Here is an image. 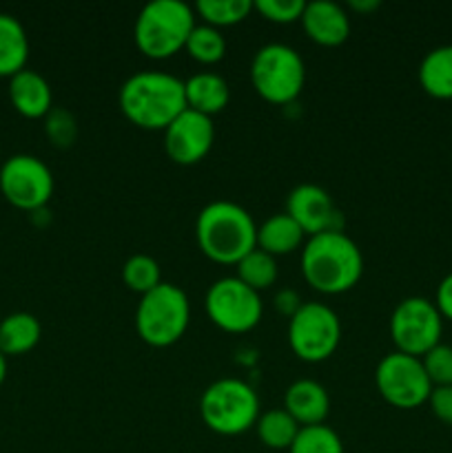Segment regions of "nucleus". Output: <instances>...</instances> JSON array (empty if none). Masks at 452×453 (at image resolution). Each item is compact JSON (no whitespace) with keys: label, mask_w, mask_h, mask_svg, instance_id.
Here are the masks:
<instances>
[{"label":"nucleus","mask_w":452,"mask_h":453,"mask_svg":"<svg viewBox=\"0 0 452 453\" xmlns=\"http://www.w3.org/2000/svg\"><path fill=\"white\" fill-rule=\"evenodd\" d=\"M301 274L322 295L348 292L363 274L362 250L344 230L313 234L301 248Z\"/></svg>","instance_id":"obj_1"},{"label":"nucleus","mask_w":452,"mask_h":453,"mask_svg":"<svg viewBox=\"0 0 452 453\" xmlns=\"http://www.w3.org/2000/svg\"><path fill=\"white\" fill-rule=\"evenodd\" d=\"M120 111L146 131H164L186 109L184 80L167 71H137L120 87Z\"/></svg>","instance_id":"obj_2"},{"label":"nucleus","mask_w":452,"mask_h":453,"mask_svg":"<svg viewBox=\"0 0 452 453\" xmlns=\"http://www.w3.org/2000/svg\"><path fill=\"white\" fill-rule=\"evenodd\" d=\"M195 239L199 250L211 261L238 265L257 248V224L244 206L217 199L199 211Z\"/></svg>","instance_id":"obj_3"},{"label":"nucleus","mask_w":452,"mask_h":453,"mask_svg":"<svg viewBox=\"0 0 452 453\" xmlns=\"http://www.w3.org/2000/svg\"><path fill=\"white\" fill-rule=\"evenodd\" d=\"M195 27V9L182 0H153L137 13L136 44L144 56L164 60L186 47Z\"/></svg>","instance_id":"obj_4"},{"label":"nucleus","mask_w":452,"mask_h":453,"mask_svg":"<svg viewBox=\"0 0 452 453\" xmlns=\"http://www.w3.org/2000/svg\"><path fill=\"white\" fill-rule=\"evenodd\" d=\"M191 321L189 296L173 283H160L142 295L136 310V330L151 348H168L184 336Z\"/></svg>","instance_id":"obj_5"},{"label":"nucleus","mask_w":452,"mask_h":453,"mask_svg":"<svg viewBox=\"0 0 452 453\" xmlns=\"http://www.w3.org/2000/svg\"><path fill=\"white\" fill-rule=\"evenodd\" d=\"M199 416L211 432L220 436H239L255 427L260 418V398L244 380L220 379L204 389Z\"/></svg>","instance_id":"obj_6"},{"label":"nucleus","mask_w":452,"mask_h":453,"mask_svg":"<svg viewBox=\"0 0 452 453\" xmlns=\"http://www.w3.org/2000/svg\"><path fill=\"white\" fill-rule=\"evenodd\" d=\"M251 82L257 96L270 104H288L301 93L306 66L300 53L284 42L260 47L251 62Z\"/></svg>","instance_id":"obj_7"},{"label":"nucleus","mask_w":452,"mask_h":453,"mask_svg":"<svg viewBox=\"0 0 452 453\" xmlns=\"http://www.w3.org/2000/svg\"><path fill=\"white\" fill-rule=\"evenodd\" d=\"M339 317L326 303H301L288 321V345L297 358L306 363H322L331 358L339 348Z\"/></svg>","instance_id":"obj_8"},{"label":"nucleus","mask_w":452,"mask_h":453,"mask_svg":"<svg viewBox=\"0 0 452 453\" xmlns=\"http://www.w3.org/2000/svg\"><path fill=\"white\" fill-rule=\"evenodd\" d=\"M443 317L434 301L425 296H408L399 301L390 317V336L397 352L421 358L441 343Z\"/></svg>","instance_id":"obj_9"},{"label":"nucleus","mask_w":452,"mask_h":453,"mask_svg":"<svg viewBox=\"0 0 452 453\" xmlns=\"http://www.w3.org/2000/svg\"><path fill=\"white\" fill-rule=\"evenodd\" d=\"M204 308L208 319L220 330L244 334L260 323L264 305L260 292L248 288L238 277L217 279L204 296Z\"/></svg>","instance_id":"obj_10"},{"label":"nucleus","mask_w":452,"mask_h":453,"mask_svg":"<svg viewBox=\"0 0 452 453\" xmlns=\"http://www.w3.org/2000/svg\"><path fill=\"white\" fill-rule=\"evenodd\" d=\"M375 383L381 398L399 410H415L428 403L433 383L421 358L403 352H390L375 370Z\"/></svg>","instance_id":"obj_11"},{"label":"nucleus","mask_w":452,"mask_h":453,"mask_svg":"<svg viewBox=\"0 0 452 453\" xmlns=\"http://www.w3.org/2000/svg\"><path fill=\"white\" fill-rule=\"evenodd\" d=\"M4 199L22 211H40L53 195V173L40 157L16 153L0 166Z\"/></svg>","instance_id":"obj_12"},{"label":"nucleus","mask_w":452,"mask_h":453,"mask_svg":"<svg viewBox=\"0 0 452 453\" xmlns=\"http://www.w3.org/2000/svg\"><path fill=\"white\" fill-rule=\"evenodd\" d=\"M213 142H215L213 119L189 106L164 128V150L168 159L182 166H191L207 157Z\"/></svg>","instance_id":"obj_13"},{"label":"nucleus","mask_w":452,"mask_h":453,"mask_svg":"<svg viewBox=\"0 0 452 453\" xmlns=\"http://www.w3.org/2000/svg\"><path fill=\"white\" fill-rule=\"evenodd\" d=\"M286 215L297 221L304 234L341 230V215L331 195L317 184H300L288 193Z\"/></svg>","instance_id":"obj_14"},{"label":"nucleus","mask_w":452,"mask_h":453,"mask_svg":"<svg viewBox=\"0 0 452 453\" xmlns=\"http://www.w3.org/2000/svg\"><path fill=\"white\" fill-rule=\"evenodd\" d=\"M301 27L313 42L322 47L344 44L350 35V18L341 4L332 0H315L304 4Z\"/></svg>","instance_id":"obj_15"},{"label":"nucleus","mask_w":452,"mask_h":453,"mask_svg":"<svg viewBox=\"0 0 452 453\" xmlns=\"http://www.w3.org/2000/svg\"><path fill=\"white\" fill-rule=\"evenodd\" d=\"M284 410L300 423V427L323 425L331 411V396L317 380L300 379L288 385L284 394Z\"/></svg>","instance_id":"obj_16"},{"label":"nucleus","mask_w":452,"mask_h":453,"mask_svg":"<svg viewBox=\"0 0 452 453\" xmlns=\"http://www.w3.org/2000/svg\"><path fill=\"white\" fill-rule=\"evenodd\" d=\"M9 100L25 118H44L53 109V93L47 78L34 69H22L9 78Z\"/></svg>","instance_id":"obj_17"},{"label":"nucleus","mask_w":452,"mask_h":453,"mask_svg":"<svg viewBox=\"0 0 452 453\" xmlns=\"http://www.w3.org/2000/svg\"><path fill=\"white\" fill-rule=\"evenodd\" d=\"M184 96L189 109L213 118L229 104L230 88L222 75L202 71V73H195L189 80H184Z\"/></svg>","instance_id":"obj_18"},{"label":"nucleus","mask_w":452,"mask_h":453,"mask_svg":"<svg viewBox=\"0 0 452 453\" xmlns=\"http://www.w3.org/2000/svg\"><path fill=\"white\" fill-rule=\"evenodd\" d=\"M29 58V38L13 13L0 12V75H16L27 66Z\"/></svg>","instance_id":"obj_19"},{"label":"nucleus","mask_w":452,"mask_h":453,"mask_svg":"<svg viewBox=\"0 0 452 453\" xmlns=\"http://www.w3.org/2000/svg\"><path fill=\"white\" fill-rule=\"evenodd\" d=\"M304 242V230L297 226L286 212L270 215L261 226H257V248L269 255H291Z\"/></svg>","instance_id":"obj_20"},{"label":"nucleus","mask_w":452,"mask_h":453,"mask_svg":"<svg viewBox=\"0 0 452 453\" xmlns=\"http://www.w3.org/2000/svg\"><path fill=\"white\" fill-rule=\"evenodd\" d=\"M419 82L428 96L452 100V44L430 49L419 65Z\"/></svg>","instance_id":"obj_21"},{"label":"nucleus","mask_w":452,"mask_h":453,"mask_svg":"<svg viewBox=\"0 0 452 453\" xmlns=\"http://www.w3.org/2000/svg\"><path fill=\"white\" fill-rule=\"evenodd\" d=\"M43 327L29 312H12L0 321V352L4 357H18L38 345Z\"/></svg>","instance_id":"obj_22"},{"label":"nucleus","mask_w":452,"mask_h":453,"mask_svg":"<svg viewBox=\"0 0 452 453\" xmlns=\"http://www.w3.org/2000/svg\"><path fill=\"white\" fill-rule=\"evenodd\" d=\"M257 436L270 449H291L300 434V423L286 410H269L255 423Z\"/></svg>","instance_id":"obj_23"},{"label":"nucleus","mask_w":452,"mask_h":453,"mask_svg":"<svg viewBox=\"0 0 452 453\" xmlns=\"http://www.w3.org/2000/svg\"><path fill=\"white\" fill-rule=\"evenodd\" d=\"M235 268H238V274H235V277H238L242 283H246L248 288H253L255 292L266 290V288L273 286V283L277 281V274H279L275 257L269 255V252L260 250V248L248 252V255L244 257Z\"/></svg>","instance_id":"obj_24"},{"label":"nucleus","mask_w":452,"mask_h":453,"mask_svg":"<svg viewBox=\"0 0 452 453\" xmlns=\"http://www.w3.org/2000/svg\"><path fill=\"white\" fill-rule=\"evenodd\" d=\"M184 49L193 60L202 62V65H215L226 56V40L217 27L204 22V25L193 27Z\"/></svg>","instance_id":"obj_25"},{"label":"nucleus","mask_w":452,"mask_h":453,"mask_svg":"<svg viewBox=\"0 0 452 453\" xmlns=\"http://www.w3.org/2000/svg\"><path fill=\"white\" fill-rule=\"evenodd\" d=\"M195 12L211 27H230L253 12V0H199Z\"/></svg>","instance_id":"obj_26"},{"label":"nucleus","mask_w":452,"mask_h":453,"mask_svg":"<svg viewBox=\"0 0 452 453\" xmlns=\"http://www.w3.org/2000/svg\"><path fill=\"white\" fill-rule=\"evenodd\" d=\"M122 279L129 290L146 295L162 283V270L151 255H133L124 261Z\"/></svg>","instance_id":"obj_27"},{"label":"nucleus","mask_w":452,"mask_h":453,"mask_svg":"<svg viewBox=\"0 0 452 453\" xmlns=\"http://www.w3.org/2000/svg\"><path fill=\"white\" fill-rule=\"evenodd\" d=\"M288 453H344V445L328 425H310L300 429Z\"/></svg>","instance_id":"obj_28"},{"label":"nucleus","mask_w":452,"mask_h":453,"mask_svg":"<svg viewBox=\"0 0 452 453\" xmlns=\"http://www.w3.org/2000/svg\"><path fill=\"white\" fill-rule=\"evenodd\" d=\"M424 370L433 388L452 385V345L439 343L421 357Z\"/></svg>","instance_id":"obj_29"},{"label":"nucleus","mask_w":452,"mask_h":453,"mask_svg":"<svg viewBox=\"0 0 452 453\" xmlns=\"http://www.w3.org/2000/svg\"><path fill=\"white\" fill-rule=\"evenodd\" d=\"M44 133H47L53 144L66 149V146L74 144L75 135H78V127H75V119L69 111L51 109L44 115Z\"/></svg>","instance_id":"obj_30"},{"label":"nucleus","mask_w":452,"mask_h":453,"mask_svg":"<svg viewBox=\"0 0 452 453\" xmlns=\"http://www.w3.org/2000/svg\"><path fill=\"white\" fill-rule=\"evenodd\" d=\"M304 0H253V9L260 12L270 22H288L301 20L304 13Z\"/></svg>","instance_id":"obj_31"},{"label":"nucleus","mask_w":452,"mask_h":453,"mask_svg":"<svg viewBox=\"0 0 452 453\" xmlns=\"http://www.w3.org/2000/svg\"><path fill=\"white\" fill-rule=\"evenodd\" d=\"M430 410L437 416L441 423L452 427V385H443V388H433L430 392Z\"/></svg>","instance_id":"obj_32"},{"label":"nucleus","mask_w":452,"mask_h":453,"mask_svg":"<svg viewBox=\"0 0 452 453\" xmlns=\"http://www.w3.org/2000/svg\"><path fill=\"white\" fill-rule=\"evenodd\" d=\"M434 305H437V310L441 312L443 319H450L452 321V273H448L446 277L439 281Z\"/></svg>","instance_id":"obj_33"},{"label":"nucleus","mask_w":452,"mask_h":453,"mask_svg":"<svg viewBox=\"0 0 452 453\" xmlns=\"http://www.w3.org/2000/svg\"><path fill=\"white\" fill-rule=\"evenodd\" d=\"M277 308H282L284 312L288 314V319L292 317V314L297 312V308H300V296L295 295V292H291V290H284V292H279L277 295Z\"/></svg>","instance_id":"obj_34"},{"label":"nucleus","mask_w":452,"mask_h":453,"mask_svg":"<svg viewBox=\"0 0 452 453\" xmlns=\"http://www.w3.org/2000/svg\"><path fill=\"white\" fill-rule=\"evenodd\" d=\"M379 7V0H350V9L355 12H372Z\"/></svg>","instance_id":"obj_35"},{"label":"nucleus","mask_w":452,"mask_h":453,"mask_svg":"<svg viewBox=\"0 0 452 453\" xmlns=\"http://www.w3.org/2000/svg\"><path fill=\"white\" fill-rule=\"evenodd\" d=\"M4 376H7V357L0 352V385L4 383Z\"/></svg>","instance_id":"obj_36"}]
</instances>
